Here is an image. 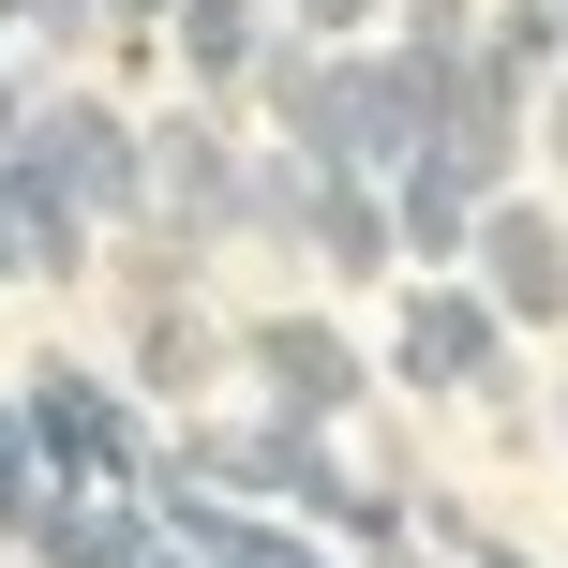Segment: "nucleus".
<instances>
[{"label":"nucleus","instance_id":"12","mask_svg":"<svg viewBox=\"0 0 568 568\" xmlns=\"http://www.w3.org/2000/svg\"><path fill=\"white\" fill-rule=\"evenodd\" d=\"M374 16H389V0H300V16H284V30H300V45H359Z\"/></svg>","mask_w":568,"mask_h":568},{"label":"nucleus","instance_id":"2","mask_svg":"<svg viewBox=\"0 0 568 568\" xmlns=\"http://www.w3.org/2000/svg\"><path fill=\"white\" fill-rule=\"evenodd\" d=\"M16 434H30V464H45V479H75V494H135V479H150L135 404H120L105 374H75V359H45V374H30Z\"/></svg>","mask_w":568,"mask_h":568},{"label":"nucleus","instance_id":"14","mask_svg":"<svg viewBox=\"0 0 568 568\" xmlns=\"http://www.w3.org/2000/svg\"><path fill=\"white\" fill-rule=\"evenodd\" d=\"M539 150H554V180H568V75H539Z\"/></svg>","mask_w":568,"mask_h":568},{"label":"nucleus","instance_id":"1","mask_svg":"<svg viewBox=\"0 0 568 568\" xmlns=\"http://www.w3.org/2000/svg\"><path fill=\"white\" fill-rule=\"evenodd\" d=\"M389 389H419V404H479V389H509V329H494V300H479L464 270H404Z\"/></svg>","mask_w":568,"mask_h":568},{"label":"nucleus","instance_id":"16","mask_svg":"<svg viewBox=\"0 0 568 568\" xmlns=\"http://www.w3.org/2000/svg\"><path fill=\"white\" fill-rule=\"evenodd\" d=\"M0 270H30V255H16V210H0Z\"/></svg>","mask_w":568,"mask_h":568},{"label":"nucleus","instance_id":"19","mask_svg":"<svg viewBox=\"0 0 568 568\" xmlns=\"http://www.w3.org/2000/svg\"><path fill=\"white\" fill-rule=\"evenodd\" d=\"M554 30H568V0H554Z\"/></svg>","mask_w":568,"mask_h":568},{"label":"nucleus","instance_id":"18","mask_svg":"<svg viewBox=\"0 0 568 568\" xmlns=\"http://www.w3.org/2000/svg\"><path fill=\"white\" fill-rule=\"evenodd\" d=\"M554 434H568V404H554Z\"/></svg>","mask_w":568,"mask_h":568},{"label":"nucleus","instance_id":"15","mask_svg":"<svg viewBox=\"0 0 568 568\" xmlns=\"http://www.w3.org/2000/svg\"><path fill=\"white\" fill-rule=\"evenodd\" d=\"M105 16H120V30H165V16H180V0H105Z\"/></svg>","mask_w":568,"mask_h":568},{"label":"nucleus","instance_id":"5","mask_svg":"<svg viewBox=\"0 0 568 568\" xmlns=\"http://www.w3.org/2000/svg\"><path fill=\"white\" fill-rule=\"evenodd\" d=\"M240 195H255V165H240V135L210 105H180V120H150V210H165V240H240Z\"/></svg>","mask_w":568,"mask_h":568},{"label":"nucleus","instance_id":"13","mask_svg":"<svg viewBox=\"0 0 568 568\" xmlns=\"http://www.w3.org/2000/svg\"><path fill=\"white\" fill-rule=\"evenodd\" d=\"M16 16H30V30H60V45H75V30H90V0H0V30H16Z\"/></svg>","mask_w":568,"mask_h":568},{"label":"nucleus","instance_id":"17","mask_svg":"<svg viewBox=\"0 0 568 568\" xmlns=\"http://www.w3.org/2000/svg\"><path fill=\"white\" fill-rule=\"evenodd\" d=\"M135 568H195V554H165V539H150V554H135Z\"/></svg>","mask_w":568,"mask_h":568},{"label":"nucleus","instance_id":"8","mask_svg":"<svg viewBox=\"0 0 568 568\" xmlns=\"http://www.w3.org/2000/svg\"><path fill=\"white\" fill-rule=\"evenodd\" d=\"M180 75L195 90H255V60H270V0H180Z\"/></svg>","mask_w":568,"mask_h":568},{"label":"nucleus","instance_id":"10","mask_svg":"<svg viewBox=\"0 0 568 568\" xmlns=\"http://www.w3.org/2000/svg\"><path fill=\"white\" fill-rule=\"evenodd\" d=\"M210 359H225V344H210V329H195L180 300H165V314L135 329V389H210Z\"/></svg>","mask_w":568,"mask_h":568},{"label":"nucleus","instance_id":"7","mask_svg":"<svg viewBox=\"0 0 568 568\" xmlns=\"http://www.w3.org/2000/svg\"><path fill=\"white\" fill-rule=\"evenodd\" d=\"M16 539L45 554V568H135V554H150V509H120V494H75V479H45Z\"/></svg>","mask_w":568,"mask_h":568},{"label":"nucleus","instance_id":"9","mask_svg":"<svg viewBox=\"0 0 568 568\" xmlns=\"http://www.w3.org/2000/svg\"><path fill=\"white\" fill-rule=\"evenodd\" d=\"M479 45L509 60L524 90H539V75H568V30H554V0H479Z\"/></svg>","mask_w":568,"mask_h":568},{"label":"nucleus","instance_id":"3","mask_svg":"<svg viewBox=\"0 0 568 568\" xmlns=\"http://www.w3.org/2000/svg\"><path fill=\"white\" fill-rule=\"evenodd\" d=\"M464 284L494 300V329H568V210L539 195H479V225H464Z\"/></svg>","mask_w":568,"mask_h":568},{"label":"nucleus","instance_id":"11","mask_svg":"<svg viewBox=\"0 0 568 568\" xmlns=\"http://www.w3.org/2000/svg\"><path fill=\"white\" fill-rule=\"evenodd\" d=\"M30 494H45V464H30V434L0 419V539H16V524H30Z\"/></svg>","mask_w":568,"mask_h":568},{"label":"nucleus","instance_id":"6","mask_svg":"<svg viewBox=\"0 0 568 568\" xmlns=\"http://www.w3.org/2000/svg\"><path fill=\"white\" fill-rule=\"evenodd\" d=\"M464 225H479V180H464L449 150L389 165V255H404V270H464Z\"/></svg>","mask_w":568,"mask_h":568},{"label":"nucleus","instance_id":"4","mask_svg":"<svg viewBox=\"0 0 568 568\" xmlns=\"http://www.w3.org/2000/svg\"><path fill=\"white\" fill-rule=\"evenodd\" d=\"M240 374H255V389H270V419H300V434H344V419L374 404V359L329 329V314H300V300L240 329Z\"/></svg>","mask_w":568,"mask_h":568}]
</instances>
